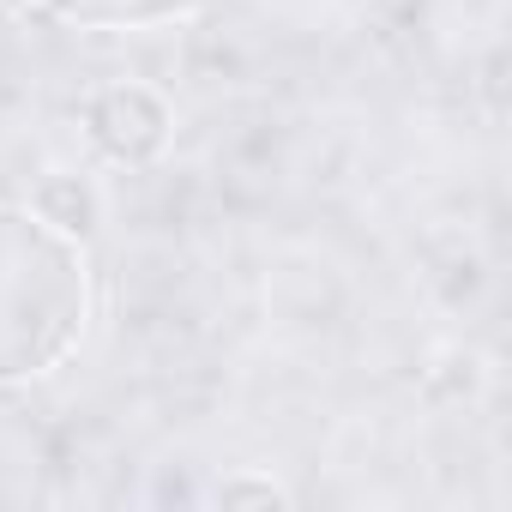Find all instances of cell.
Here are the masks:
<instances>
[{
	"instance_id": "2",
	"label": "cell",
	"mask_w": 512,
	"mask_h": 512,
	"mask_svg": "<svg viewBox=\"0 0 512 512\" xmlns=\"http://www.w3.org/2000/svg\"><path fill=\"white\" fill-rule=\"evenodd\" d=\"M85 133L109 163H151L169 145V109L145 85H109L85 109Z\"/></svg>"
},
{
	"instance_id": "1",
	"label": "cell",
	"mask_w": 512,
	"mask_h": 512,
	"mask_svg": "<svg viewBox=\"0 0 512 512\" xmlns=\"http://www.w3.org/2000/svg\"><path fill=\"white\" fill-rule=\"evenodd\" d=\"M91 314V278L61 223L0 205V386L61 368Z\"/></svg>"
},
{
	"instance_id": "3",
	"label": "cell",
	"mask_w": 512,
	"mask_h": 512,
	"mask_svg": "<svg viewBox=\"0 0 512 512\" xmlns=\"http://www.w3.org/2000/svg\"><path fill=\"white\" fill-rule=\"evenodd\" d=\"M55 19L73 25H97V31H151V25H175L205 13L211 0H43Z\"/></svg>"
}]
</instances>
